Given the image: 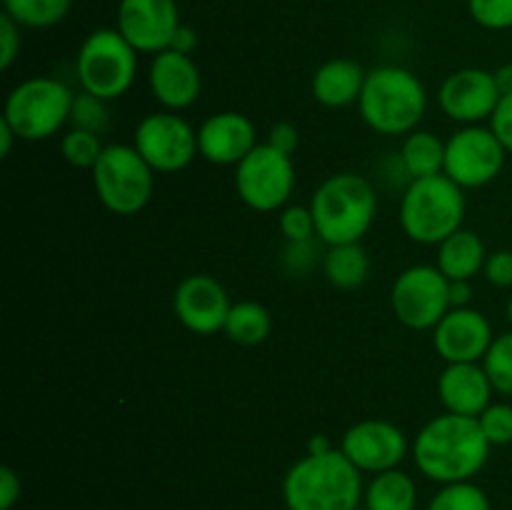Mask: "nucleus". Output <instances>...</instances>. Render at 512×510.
Returning <instances> with one entry per match:
<instances>
[{"mask_svg":"<svg viewBox=\"0 0 512 510\" xmlns=\"http://www.w3.org/2000/svg\"><path fill=\"white\" fill-rule=\"evenodd\" d=\"M133 145L155 173H180L200 155L198 130L178 113H150L138 123Z\"/></svg>","mask_w":512,"mask_h":510,"instance_id":"12","label":"nucleus"},{"mask_svg":"<svg viewBox=\"0 0 512 510\" xmlns=\"http://www.w3.org/2000/svg\"><path fill=\"white\" fill-rule=\"evenodd\" d=\"M488 250L473 230L460 228L438 245V268L448 280H470L485 268Z\"/></svg>","mask_w":512,"mask_h":510,"instance_id":"22","label":"nucleus"},{"mask_svg":"<svg viewBox=\"0 0 512 510\" xmlns=\"http://www.w3.org/2000/svg\"><path fill=\"white\" fill-rule=\"evenodd\" d=\"M365 510H415L418 485L403 470L378 473L365 488Z\"/></svg>","mask_w":512,"mask_h":510,"instance_id":"24","label":"nucleus"},{"mask_svg":"<svg viewBox=\"0 0 512 510\" xmlns=\"http://www.w3.org/2000/svg\"><path fill=\"white\" fill-rule=\"evenodd\" d=\"M505 313H508V320L512 323V295H510V300H508V308H505Z\"/></svg>","mask_w":512,"mask_h":510,"instance_id":"45","label":"nucleus"},{"mask_svg":"<svg viewBox=\"0 0 512 510\" xmlns=\"http://www.w3.org/2000/svg\"><path fill=\"white\" fill-rule=\"evenodd\" d=\"M483 368L498 393L512 395V330L498 335L483 358Z\"/></svg>","mask_w":512,"mask_h":510,"instance_id":"30","label":"nucleus"},{"mask_svg":"<svg viewBox=\"0 0 512 510\" xmlns=\"http://www.w3.org/2000/svg\"><path fill=\"white\" fill-rule=\"evenodd\" d=\"M468 13L485 30L512 28V0H468Z\"/></svg>","mask_w":512,"mask_h":510,"instance_id":"34","label":"nucleus"},{"mask_svg":"<svg viewBox=\"0 0 512 510\" xmlns=\"http://www.w3.org/2000/svg\"><path fill=\"white\" fill-rule=\"evenodd\" d=\"M470 298H473L470 280H450V305L453 308H468Z\"/></svg>","mask_w":512,"mask_h":510,"instance_id":"41","label":"nucleus"},{"mask_svg":"<svg viewBox=\"0 0 512 510\" xmlns=\"http://www.w3.org/2000/svg\"><path fill=\"white\" fill-rule=\"evenodd\" d=\"M268 145H273L275 150H280V153H285L293 158L300 148V130L295 128L293 123H285V120H280V123H275L273 128H270Z\"/></svg>","mask_w":512,"mask_h":510,"instance_id":"38","label":"nucleus"},{"mask_svg":"<svg viewBox=\"0 0 512 510\" xmlns=\"http://www.w3.org/2000/svg\"><path fill=\"white\" fill-rule=\"evenodd\" d=\"M75 93L58 78H28L5 98L3 120L18 140H48L70 123Z\"/></svg>","mask_w":512,"mask_h":510,"instance_id":"7","label":"nucleus"},{"mask_svg":"<svg viewBox=\"0 0 512 510\" xmlns=\"http://www.w3.org/2000/svg\"><path fill=\"white\" fill-rule=\"evenodd\" d=\"M73 0H3V13L20 28L48 30L68 18Z\"/></svg>","mask_w":512,"mask_h":510,"instance_id":"27","label":"nucleus"},{"mask_svg":"<svg viewBox=\"0 0 512 510\" xmlns=\"http://www.w3.org/2000/svg\"><path fill=\"white\" fill-rule=\"evenodd\" d=\"M478 418L445 413L425 423L413 443V458L420 473L440 485L473 480L490 458Z\"/></svg>","mask_w":512,"mask_h":510,"instance_id":"1","label":"nucleus"},{"mask_svg":"<svg viewBox=\"0 0 512 510\" xmlns=\"http://www.w3.org/2000/svg\"><path fill=\"white\" fill-rule=\"evenodd\" d=\"M490 128H493V133L498 135L503 148L512 155V95L500 98L498 108H495L493 118H490Z\"/></svg>","mask_w":512,"mask_h":510,"instance_id":"37","label":"nucleus"},{"mask_svg":"<svg viewBox=\"0 0 512 510\" xmlns=\"http://www.w3.org/2000/svg\"><path fill=\"white\" fill-rule=\"evenodd\" d=\"M318 238L325 245L360 243L373 228L378 195L368 178L358 173H335L320 183L310 200Z\"/></svg>","mask_w":512,"mask_h":510,"instance_id":"4","label":"nucleus"},{"mask_svg":"<svg viewBox=\"0 0 512 510\" xmlns=\"http://www.w3.org/2000/svg\"><path fill=\"white\" fill-rule=\"evenodd\" d=\"M280 233L288 243H308L318 238L310 205H285L280 210Z\"/></svg>","mask_w":512,"mask_h":510,"instance_id":"32","label":"nucleus"},{"mask_svg":"<svg viewBox=\"0 0 512 510\" xmlns=\"http://www.w3.org/2000/svg\"><path fill=\"white\" fill-rule=\"evenodd\" d=\"M23 495V483H20V475L15 473L10 465L0 468V510H13L15 503Z\"/></svg>","mask_w":512,"mask_h":510,"instance_id":"39","label":"nucleus"},{"mask_svg":"<svg viewBox=\"0 0 512 510\" xmlns=\"http://www.w3.org/2000/svg\"><path fill=\"white\" fill-rule=\"evenodd\" d=\"M108 103L90 93H80L73 98V108H70V125L78 130H90V133L100 135L108 128Z\"/></svg>","mask_w":512,"mask_h":510,"instance_id":"31","label":"nucleus"},{"mask_svg":"<svg viewBox=\"0 0 512 510\" xmlns=\"http://www.w3.org/2000/svg\"><path fill=\"white\" fill-rule=\"evenodd\" d=\"M320 265L325 280L338 290H358L370 275V258L360 243L328 245Z\"/></svg>","mask_w":512,"mask_h":510,"instance_id":"23","label":"nucleus"},{"mask_svg":"<svg viewBox=\"0 0 512 510\" xmlns=\"http://www.w3.org/2000/svg\"><path fill=\"white\" fill-rule=\"evenodd\" d=\"M15 138H18V135H15V130L10 128L3 118H0V158H8L10 150H13Z\"/></svg>","mask_w":512,"mask_h":510,"instance_id":"43","label":"nucleus"},{"mask_svg":"<svg viewBox=\"0 0 512 510\" xmlns=\"http://www.w3.org/2000/svg\"><path fill=\"white\" fill-rule=\"evenodd\" d=\"M195 48H198V33H195L193 25L180 23V28L175 30L173 43H170V50H178L183 55H193Z\"/></svg>","mask_w":512,"mask_h":510,"instance_id":"40","label":"nucleus"},{"mask_svg":"<svg viewBox=\"0 0 512 510\" xmlns=\"http://www.w3.org/2000/svg\"><path fill=\"white\" fill-rule=\"evenodd\" d=\"M495 75L483 68H460L443 80L438 93L440 110L463 125H480L493 118L500 103Z\"/></svg>","mask_w":512,"mask_h":510,"instance_id":"15","label":"nucleus"},{"mask_svg":"<svg viewBox=\"0 0 512 510\" xmlns=\"http://www.w3.org/2000/svg\"><path fill=\"white\" fill-rule=\"evenodd\" d=\"M148 85L153 98L165 110L180 113L200 98L203 78H200V68L195 65L193 55H183L168 48L150 60Z\"/></svg>","mask_w":512,"mask_h":510,"instance_id":"18","label":"nucleus"},{"mask_svg":"<svg viewBox=\"0 0 512 510\" xmlns=\"http://www.w3.org/2000/svg\"><path fill=\"white\" fill-rule=\"evenodd\" d=\"M235 190L240 200L258 213L285 208L295 190L293 158L273 145L258 143L235 165Z\"/></svg>","mask_w":512,"mask_h":510,"instance_id":"9","label":"nucleus"},{"mask_svg":"<svg viewBox=\"0 0 512 510\" xmlns=\"http://www.w3.org/2000/svg\"><path fill=\"white\" fill-rule=\"evenodd\" d=\"M505 158L508 150L503 148L493 128L463 125L445 143L443 173L463 190L485 188L503 173Z\"/></svg>","mask_w":512,"mask_h":510,"instance_id":"11","label":"nucleus"},{"mask_svg":"<svg viewBox=\"0 0 512 510\" xmlns=\"http://www.w3.org/2000/svg\"><path fill=\"white\" fill-rule=\"evenodd\" d=\"M230 303L228 290L213 275L195 273L180 280L173 293V313L185 330L195 335H215L225 328Z\"/></svg>","mask_w":512,"mask_h":510,"instance_id":"16","label":"nucleus"},{"mask_svg":"<svg viewBox=\"0 0 512 510\" xmlns=\"http://www.w3.org/2000/svg\"><path fill=\"white\" fill-rule=\"evenodd\" d=\"M258 145V133L248 115L225 110L198 128L200 158L213 165H238Z\"/></svg>","mask_w":512,"mask_h":510,"instance_id":"19","label":"nucleus"},{"mask_svg":"<svg viewBox=\"0 0 512 510\" xmlns=\"http://www.w3.org/2000/svg\"><path fill=\"white\" fill-rule=\"evenodd\" d=\"M360 498H365L363 475L338 448L308 453L283 478L288 510H358Z\"/></svg>","mask_w":512,"mask_h":510,"instance_id":"2","label":"nucleus"},{"mask_svg":"<svg viewBox=\"0 0 512 510\" xmlns=\"http://www.w3.org/2000/svg\"><path fill=\"white\" fill-rule=\"evenodd\" d=\"M495 83H498V90L500 95H512V63H505L500 65L498 70H495Z\"/></svg>","mask_w":512,"mask_h":510,"instance_id":"42","label":"nucleus"},{"mask_svg":"<svg viewBox=\"0 0 512 510\" xmlns=\"http://www.w3.org/2000/svg\"><path fill=\"white\" fill-rule=\"evenodd\" d=\"M20 55V25L10 15H0V68H13Z\"/></svg>","mask_w":512,"mask_h":510,"instance_id":"35","label":"nucleus"},{"mask_svg":"<svg viewBox=\"0 0 512 510\" xmlns=\"http://www.w3.org/2000/svg\"><path fill=\"white\" fill-rule=\"evenodd\" d=\"M493 390L483 363H448L438 378V395L445 413L478 418L490 405Z\"/></svg>","mask_w":512,"mask_h":510,"instance_id":"20","label":"nucleus"},{"mask_svg":"<svg viewBox=\"0 0 512 510\" xmlns=\"http://www.w3.org/2000/svg\"><path fill=\"white\" fill-rule=\"evenodd\" d=\"M328 450H333V443H330L328 435H313L308 443V453H328Z\"/></svg>","mask_w":512,"mask_h":510,"instance_id":"44","label":"nucleus"},{"mask_svg":"<svg viewBox=\"0 0 512 510\" xmlns=\"http://www.w3.org/2000/svg\"><path fill=\"white\" fill-rule=\"evenodd\" d=\"M115 28L138 53L158 55L170 48L180 28L175 0H120Z\"/></svg>","mask_w":512,"mask_h":510,"instance_id":"13","label":"nucleus"},{"mask_svg":"<svg viewBox=\"0 0 512 510\" xmlns=\"http://www.w3.org/2000/svg\"><path fill=\"white\" fill-rule=\"evenodd\" d=\"M360 115L380 135H410L428 108V93L418 75L400 65H380L365 78Z\"/></svg>","mask_w":512,"mask_h":510,"instance_id":"3","label":"nucleus"},{"mask_svg":"<svg viewBox=\"0 0 512 510\" xmlns=\"http://www.w3.org/2000/svg\"><path fill=\"white\" fill-rule=\"evenodd\" d=\"M465 193L448 175L410 180L400 198V225L413 243L440 245L463 228Z\"/></svg>","mask_w":512,"mask_h":510,"instance_id":"5","label":"nucleus"},{"mask_svg":"<svg viewBox=\"0 0 512 510\" xmlns=\"http://www.w3.org/2000/svg\"><path fill=\"white\" fill-rule=\"evenodd\" d=\"M368 73L350 58H333L320 65L313 75V98L325 108H348L358 103Z\"/></svg>","mask_w":512,"mask_h":510,"instance_id":"21","label":"nucleus"},{"mask_svg":"<svg viewBox=\"0 0 512 510\" xmlns=\"http://www.w3.org/2000/svg\"><path fill=\"white\" fill-rule=\"evenodd\" d=\"M428 510H490V498L473 480L448 483L433 495Z\"/></svg>","mask_w":512,"mask_h":510,"instance_id":"28","label":"nucleus"},{"mask_svg":"<svg viewBox=\"0 0 512 510\" xmlns=\"http://www.w3.org/2000/svg\"><path fill=\"white\" fill-rule=\"evenodd\" d=\"M90 175L98 200L115 215L140 213L153 198L155 170L135 150V145H105Z\"/></svg>","mask_w":512,"mask_h":510,"instance_id":"8","label":"nucleus"},{"mask_svg":"<svg viewBox=\"0 0 512 510\" xmlns=\"http://www.w3.org/2000/svg\"><path fill=\"white\" fill-rule=\"evenodd\" d=\"M273 330V315L258 300H240L230 308L223 333L238 345H260Z\"/></svg>","mask_w":512,"mask_h":510,"instance_id":"26","label":"nucleus"},{"mask_svg":"<svg viewBox=\"0 0 512 510\" xmlns=\"http://www.w3.org/2000/svg\"><path fill=\"white\" fill-rule=\"evenodd\" d=\"M400 163L410 180L433 178L443 175L445 170V143L430 130H413L405 135L403 148H400Z\"/></svg>","mask_w":512,"mask_h":510,"instance_id":"25","label":"nucleus"},{"mask_svg":"<svg viewBox=\"0 0 512 510\" xmlns=\"http://www.w3.org/2000/svg\"><path fill=\"white\" fill-rule=\"evenodd\" d=\"M483 273L488 283H493L495 288H512V250L488 253Z\"/></svg>","mask_w":512,"mask_h":510,"instance_id":"36","label":"nucleus"},{"mask_svg":"<svg viewBox=\"0 0 512 510\" xmlns=\"http://www.w3.org/2000/svg\"><path fill=\"white\" fill-rule=\"evenodd\" d=\"M105 145L100 143V135L90 133V130H78L70 128L68 133L63 135L60 140V153L63 158L68 160L73 168H83V170H93L95 163L103 155Z\"/></svg>","mask_w":512,"mask_h":510,"instance_id":"29","label":"nucleus"},{"mask_svg":"<svg viewBox=\"0 0 512 510\" xmlns=\"http://www.w3.org/2000/svg\"><path fill=\"white\" fill-rule=\"evenodd\" d=\"M478 423L490 445L512 443V405L510 403H490L488 408L478 415Z\"/></svg>","mask_w":512,"mask_h":510,"instance_id":"33","label":"nucleus"},{"mask_svg":"<svg viewBox=\"0 0 512 510\" xmlns=\"http://www.w3.org/2000/svg\"><path fill=\"white\" fill-rule=\"evenodd\" d=\"M75 73L85 93L110 103L133 88L138 75V50L118 28H98L80 45Z\"/></svg>","mask_w":512,"mask_h":510,"instance_id":"6","label":"nucleus"},{"mask_svg":"<svg viewBox=\"0 0 512 510\" xmlns=\"http://www.w3.org/2000/svg\"><path fill=\"white\" fill-rule=\"evenodd\" d=\"M493 340V325L475 308H450L433 330L435 353L445 363H483Z\"/></svg>","mask_w":512,"mask_h":510,"instance_id":"17","label":"nucleus"},{"mask_svg":"<svg viewBox=\"0 0 512 510\" xmlns=\"http://www.w3.org/2000/svg\"><path fill=\"white\" fill-rule=\"evenodd\" d=\"M390 305L400 325L410 330H435L448 315L450 280L438 265H410L395 278L390 290Z\"/></svg>","mask_w":512,"mask_h":510,"instance_id":"10","label":"nucleus"},{"mask_svg":"<svg viewBox=\"0 0 512 510\" xmlns=\"http://www.w3.org/2000/svg\"><path fill=\"white\" fill-rule=\"evenodd\" d=\"M340 450L360 473L378 475L403 463L408 455V438L390 420L368 418L345 430Z\"/></svg>","mask_w":512,"mask_h":510,"instance_id":"14","label":"nucleus"}]
</instances>
